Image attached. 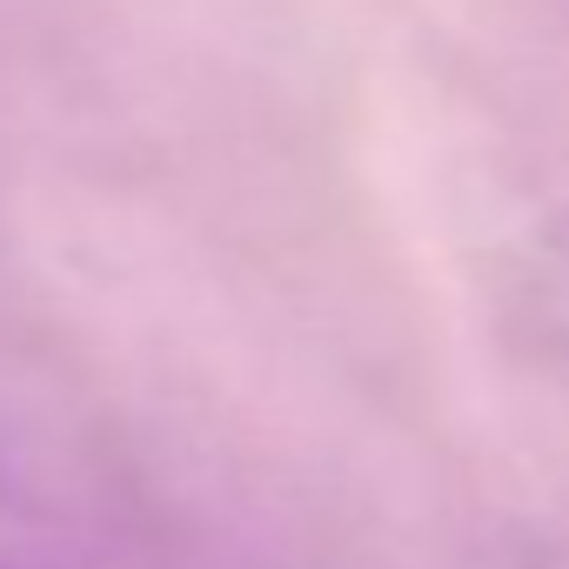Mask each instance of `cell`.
Masks as SVG:
<instances>
[{"label": "cell", "mask_w": 569, "mask_h": 569, "mask_svg": "<svg viewBox=\"0 0 569 569\" xmlns=\"http://www.w3.org/2000/svg\"><path fill=\"white\" fill-rule=\"evenodd\" d=\"M522 569H569V536H542L522 549Z\"/></svg>", "instance_id": "obj_3"}, {"label": "cell", "mask_w": 569, "mask_h": 569, "mask_svg": "<svg viewBox=\"0 0 569 569\" xmlns=\"http://www.w3.org/2000/svg\"><path fill=\"white\" fill-rule=\"evenodd\" d=\"M0 569H61V529L8 436H0Z\"/></svg>", "instance_id": "obj_1"}, {"label": "cell", "mask_w": 569, "mask_h": 569, "mask_svg": "<svg viewBox=\"0 0 569 569\" xmlns=\"http://www.w3.org/2000/svg\"><path fill=\"white\" fill-rule=\"evenodd\" d=\"M522 296H529L536 336L556 356H569V208H556L536 228V248H529V268H522Z\"/></svg>", "instance_id": "obj_2"}]
</instances>
